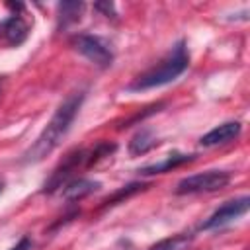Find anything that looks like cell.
I'll use <instances>...</instances> for the list:
<instances>
[{"mask_svg":"<svg viewBox=\"0 0 250 250\" xmlns=\"http://www.w3.org/2000/svg\"><path fill=\"white\" fill-rule=\"evenodd\" d=\"M80 168H88V148H74L72 152H68L51 172L49 180L43 184V193H53L61 189L64 184L74 180V174Z\"/></svg>","mask_w":250,"mask_h":250,"instance_id":"cell-4","label":"cell"},{"mask_svg":"<svg viewBox=\"0 0 250 250\" xmlns=\"http://www.w3.org/2000/svg\"><path fill=\"white\" fill-rule=\"evenodd\" d=\"M27 35H29V25H27V21L20 14H12L10 18H6L0 23V37L10 47L21 45L27 39Z\"/></svg>","mask_w":250,"mask_h":250,"instance_id":"cell-7","label":"cell"},{"mask_svg":"<svg viewBox=\"0 0 250 250\" xmlns=\"http://www.w3.org/2000/svg\"><path fill=\"white\" fill-rule=\"evenodd\" d=\"M2 188H4V184H2V182H0V193H2Z\"/></svg>","mask_w":250,"mask_h":250,"instance_id":"cell-17","label":"cell"},{"mask_svg":"<svg viewBox=\"0 0 250 250\" xmlns=\"http://www.w3.org/2000/svg\"><path fill=\"white\" fill-rule=\"evenodd\" d=\"M82 102H84V90L72 92L61 102V105L55 109L53 117L45 125V129L39 133V137L21 154V162L23 164L41 162L45 156H49L61 145V141L68 133L70 125L74 123V119H76V115H78V111L82 107Z\"/></svg>","mask_w":250,"mask_h":250,"instance_id":"cell-1","label":"cell"},{"mask_svg":"<svg viewBox=\"0 0 250 250\" xmlns=\"http://www.w3.org/2000/svg\"><path fill=\"white\" fill-rule=\"evenodd\" d=\"M191 240H193V236L189 232H178V234H172L168 238L158 240L148 250H188Z\"/></svg>","mask_w":250,"mask_h":250,"instance_id":"cell-13","label":"cell"},{"mask_svg":"<svg viewBox=\"0 0 250 250\" xmlns=\"http://www.w3.org/2000/svg\"><path fill=\"white\" fill-rule=\"evenodd\" d=\"M57 10H59V27H66L80 20L84 12V2H61Z\"/></svg>","mask_w":250,"mask_h":250,"instance_id":"cell-12","label":"cell"},{"mask_svg":"<svg viewBox=\"0 0 250 250\" xmlns=\"http://www.w3.org/2000/svg\"><path fill=\"white\" fill-rule=\"evenodd\" d=\"M250 207V197L248 195H242V197H236V199H230L227 203H223L221 207H217L203 223H201V230H213V229H219V227H225L227 223L230 221H236L240 219Z\"/></svg>","mask_w":250,"mask_h":250,"instance_id":"cell-6","label":"cell"},{"mask_svg":"<svg viewBox=\"0 0 250 250\" xmlns=\"http://www.w3.org/2000/svg\"><path fill=\"white\" fill-rule=\"evenodd\" d=\"M195 158V154H184V152H170L164 160L160 162H154V164H146L143 168H139V174L141 176H154V174H164V172H170L174 168H180L188 162H191Z\"/></svg>","mask_w":250,"mask_h":250,"instance_id":"cell-9","label":"cell"},{"mask_svg":"<svg viewBox=\"0 0 250 250\" xmlns=\"http://www.w3.org/2000/svg\"><path fill=\"white\" fill-rule=\"evenodd\" d=\"M242 131V125L238 121H227V123H221L219 127L207 131L201 139H199V145L201 146H219V145H225V143H230L234 141Z\"/></svg>","mask_w":250,"mask_h":250,"instance_id":"cell-8","label":"cell"},{"mask_svg":"<svg viewBox=\"0 0 250 250\" xmlns=\"http://www.w3.org/2000/svg\"><path fill=\"white\" fill-rule=\"evenodd\" d=\"M10 250H31V238L29 236H21L16 242V246H12Z\"/></svg>","mask_w":250,"mask_h":250,"instance_id":"cell-16","label":"cell"},{"mask_svg":"<svg viewBox=\"0 0 250 250\" xmlns=\"http://www.w3.org/2000/svg\"><path fill=\"white\" fill-rule=\"evenodd\" d=\"M94 10L104 12V16H107V18H117L115 6H113L111 2H98V4H94Z\"/></svg>","mask_w":250,"mask_h":250,"instance_id":"cell-15","label":"cell"},{"mask_svg":"<svg viewBox=\"0 0 250 250\" xmlns=\"http://www.w3.org/2000/svg\"><path fill=\"white\" fill-rule=\"evenodd\" d=\"M158 145L154 133L148 129V127H141L129 141V154L131 156H141V154H146L150 148H154Z\"/></svg>","mask_w":250,"mask_h":250,"instance_id":"cell-11","label":"cell"},{"mask_svg":"<svg viewBox=\"0 0 250 250\" xmlns=\"http://www.w3.org/2000/svg\"><path fill=\"white\" fill-rule=\"evenodd\" d=\"M188 66H189V53H188L186 41H178L156 66L139 74L127 86V90L129 92H143V90H150V88L170 84L178 76H182L188 70Z\"/></svg>","mask_w":250,"mask_h":250,"instance_id":"cell-2","label":"cell"},{"mask_svg":"<svg viewBox=\"0 0 250 250\" xmlns=\"http://www.w3.org/2000/svg\"><path fill=\"white\" fill-rule=\"evenodd\" d=\"M145 188H146V186H145V184H141V182L127 184V186L119 188L113 195H109L107 199H104V201H102V205H100V209H107V207H113V205H117V203H123L125 199H129L131 195L139 193V191H141V189H145Z\"/></svg>","mask_w":250,"mask_h":250,"instance_id":"cell-14","label":"cell"},{"mask_svg":"<svg viewBox=\"0 0 250 250\" xmlns=\"http://www.w3.org/2000/svg\"><path fill=\"white\" fill-rule=\"evenodd\" d=\"M98 189H100V182H94V180H88V178H74V180H70L68 184L62 186L61 193L66 201H80V199L92 195Z\"/></svg>","mask_w":250,"mask_h":250,"instance_id":"cell-10","label":"cell"},{"mask_svg":"<svg viewBox=\"0 0 250 250\" xmlns=\"http://www.w3.org/2000/svg\"><path fill=\"white\" fill-rule=\"evenodd\" d=\"M70 45L74 51H78L82 57H86L90 62H94L100 68H109L113 64V53L107 47V43L96 35L90 33H76L70 37Z\"/></svg>","mask_w":250,"mask_h":250,"instance_id":"cell-5","label":"cell"},{"mask_svg":"<svg viewBox=\"0 0 250 250\" xmlns=\"http://www.w3.org/2000/svg\"><path fill=\"white\" fill-rule=\"evenodd\" d=\"M230 182V174L225 170H207L199 174L186 176L178 182L176 193L178 195H188V193H211L227 188Z\"/></svg>","mask_w":250,"mask_h":250,"instance_id":"cell-3","label":"cell"}]
</instances>
